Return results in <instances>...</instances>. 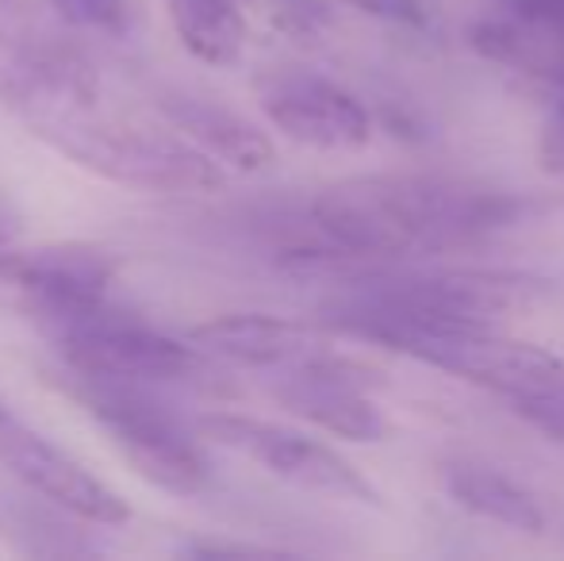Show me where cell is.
Segmentation results:
<instances>
[{"label":"cell","mask_w":564,"mask_h":561,"mask_svg":"<svg viewBox=\"0 0 564 561\" xmlns=\"http://www.w3.org/2000/svg\"><path fill=\"white\" fill-rule=\"evenodd\" d=\"M341 4L357 8V12L372 15V20L395 23V28H423L426 12L419 0H341Z\"/></svg>","instance_id":"18"},{"label":"cell","mask_w":564,"mask_h":561,"mask_svg":"<svg viewBox=\"0 0 564 561\" xmlns=\"http://www.w3.org/2000/svg\"><path fill=\"white\" fill-rule=\"evenodd\" d=\"M242 0H165L181 46L208 66H235L246 46Z\"/></svg>","instance_id":"14"},{"label":"cell","mask_w":564,"mask_h":561,"mask_svg":"<svg viewBox=\"0 0 564 561\" xmlns=\"http://www.w3.org/2000/svg\"><path fill=\"white\" fill-rule=\"evenodd\" d=\"M261 112L284 139L315 150H357L372 139V116L349 89L315 74H273L258 85Z\"/></svg>","instance_id":"9"},{"label":"cell","mask_w":564,"mask_h":561,"mask_svg":"<svg viewBox=\"0 0 564 561\" xmlns=\"http://www.w3.org/2000/svg\"><path fill=\"white\" fill-rule=\"evenodd\" d=\"M62 369L105 381H131L147 389H170V385H212V358H204L193 343H181L131 315L116 312L112 304L89 308V312L46 327Z\"/></svg>","instance_id":"4"},{"label":"cell","mask_w":564,"mask_h":561,"mask_svg":"<svg viewBox=\"0 0 564 561\" xmlns=\"http://www.w3.org/2000/svg\"><path fill=\"white\" fill-rule=\"evenodd\" d=\"M62 389L85 408V416L112 439V446L150 485L181 496L200 493L208 485V457L193 442L188 427L154 397V389L69 374V369H62Z\"/></svg>","instance_id":"3"},{"label":"cell","mask_w":564,"mask_h":561,"mask_svg":"<svg viewBox=\"0 0 564 561\" xmlns=\"http://www.w3.org/2000/svg\"><path fill=\"white\" fill-rule=\"evenodd\" d=\"M242 4L261 12L276 31L292 39H315L330 20L327 0H242Z\"/></svg>","instance_id":"15"},{"label":"cell","mask_w":564,"mask_h":561,"mask_svg":"<svg viewBox=\"0 0 564 561\" xmlns=\"http://www.w3.org/2000/svg\"><path fill=\"white\" fill-rule=\"evenodd\" d=\"M31 20V0H0V46L23 39Z\"/></svg>","instance_id":"20"},{"label":"cell","mask_w":564,"mask_h":561,"mask_svg":"<svg viewBox=\"0 0 564 561\" xmlns=\"http://www.w3.org/2000/svg\"><path fill=\"white\" fill-rule=\"evenodd\" d=\"M188 343L204 358L230 362V366H246V369H284L323 346L315 327H307V323L281 320V315H261V312L216 315L208 323H196L188 331Z\"/></svg>","instance_id":"11"},{"label":"cell","mask_w":564,"mask_h":561,"mask_svg":"<svg viewBox=\"0 0 564 561\" xmlns=\"http://www.w3.org/2000/svg\"><path fill=\"white\" fill-rule=\"evenodd\" d=\"M28 128L62 158L116 185L150 188V193H208L224 185V165L212 162L188 139L127 128L105 120L97 108L43 116Z\"/></svg>","instance_id":"2"},{"label":"cell","mask_w":564,"mask_h":561,"mask_svg":"<svg viewBox=\"0 0 564 561\" xmlns=\"http://www.w3.org/2000/svg\"><path fill=\"white\" fill-rule=\"evenodd\" d=\"M380 385H384V377L372 366L319 346L307 358L284 366V377L273 385V397L292 416L327 434L349 442H384L388 420L369 400V392Z\"/></svg>","instance_id":"7"},{"label":"cell","mask_w":564,"mask_h":561,"mask_svg":"<svg viewBox=\"0 0 564 561\" xmlns=\"http://www.w3.org/2000/svg\"><path fill=\"white\" fill-rule=\"evenodd\" d=\"M200 431L212 442H219L224 450L250 457L265 473L304 488V493L365 504V508H384L377 485L349 457H341L335 446H327V442L312 439L304 431H292V427L269 423V420H253V416H235V412L204 416Z\"/></svg>","instance_id":"5"},{"label":"cell","mask_w":564,"mask_h":561,"mask_svg":"<svg viewBox=\"0 0 564 561\" xmlns=\"http://www.w3.org/2000/svg\"><path fill=\"white\" fill-rule=\"evenodd\" d=\"M162 112L181 131V139H188L196 150H204L212 162L227 165V170L261 173L273 165L276 150L269 136L230 108H219L200 97H170Z\"/></svg>","instance_id":"12"},{"label":"cell","mask_w":564,"mask_h":561,"mask_svg":"<svg viewBox=\"0 0 564 561\" xmlns=\"http://www.w3.org/2000/svg\"><path fill=\"white\" fill-rule=\"evenodd\" d=\"M51 4L74 28L112 31L123 20V0H51Z\"/></svg>","instance_id":"16"},{"label":"cell","mask_w":564,"mask_h":561,"mask_svg":"<svg viewBox=\"0 0 564 561\" xmlns=\"http://www.w3.org/2000/svg\"><path fill=\"white\" fill-rule=\"evenodd\" d=\"M0 465L12 477H20L31 493L66 508L77 519H89V524H123V519H131V508L112 485H105L74 454H66L46 434L23 423L4 400H0Z\"/></svg>","instance_id":"8"},{"label":"cell","mask_w":564,"mask_h":561,"mask_svg":"<svg viewBox=\"0 0 564 561\" xmlns=\"http://www.w3.org/2000/svg\"><path fill=\"white\" fill-rule=\"evenodd\" d=\"M507 15L527 28H542L564 35V0H503Z\"/></svg>","instance_id":"17"},{"label":"cell","mask_w":564,"mask_h":561,"mask_svg":"<svg viewBox=\"0 0 564 561\" xmlns=\"http://www.w3.org/2000/svg\"><path fill=\"white\" fill-rule=\"evenodd\" d=\"M116 258L100 247H39L0 250V308L31 315L43 327L108 304Z\"/></svg>","instance_id":"6"},{"label":"cell","mask_w":564,"mask_h":561,"mask_svg":"<svg viewBox=\"0 0 564 561\" xmlns=\"http://www.w3.org/2000/svg\"><path fill=\"white\" fill-rule=\"evenodd\" d=\"M8 242V227H4V219H0V247Z\"/></svg>","instance_id":"21"},{"label":"cell","mask_w":564,"mask_h":561,"mask_svg":"<svg viewBox=\"0 0 564 561\" xmlns=\"http://www.w3.org/2000/svg\"><path fill=\"white\" fill-rule=\"evenodd\" d=\"M545 204L457 177H354L315 196L312 224L341 262L434 255L530 224Z\"/></svg>","instance_id":"1"},{"label":"cell","mask_w":564,"mask_h":561,"mask_svg":"<svg viewBox=\"0 0 564 561\" xmlns=\"http://www.w3.org/2000/svg\"><path fill=\"white\" fill-rule=\"evenodd\" d=\"M0 100L23 116V123L85 112L97 108L100 77L69 51H15L0 58Z\"/></svg>","instance_id":"10"},{"label":"cell","mask_w":564,"mask_h":561,"mask_svg":"<svg viewBox=\"0 0 564 561\" xmlns=\"http://www.w3.org/2000/svg\"><path fill=\"white\" fill-rule=\"evenodd\" d=\"M181 554L188 558H281V550L253 547V542H219V539H196L185 542Z\"/></svg>","instance_id":"19"},{"label":"cell","mask_w":564,"mask_h":561,"mask_svg":"<svg viewBox=\"0 0 564 561\" xmlns=\"http://www.w3.org/2000/svg\"><path fill=\"white\" fill-rule=\"evenodd\" d=\"M442 488L449 493V500L457 508L473 511L480 519L507 527V531L519 535H542L545 531V516L538 508V500L507 473L491 470L480 462H446L438 470Z\"/></svg>","instance_id":"13"}]
</instances>
